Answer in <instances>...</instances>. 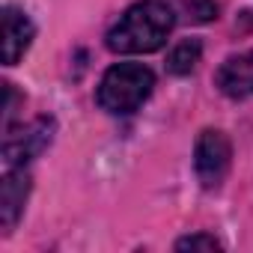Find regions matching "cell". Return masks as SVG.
Wrapping results in <instances>:
<instances>
[{"label": "cell", "mask_w": 253, "mask_h": 253, "mask_svg": "<svg viewBox=\"0 0 253 253\" xmlns=\"http://www.w3.org/2000/svg\"><path fill=\"white\" fill-rule=\"evenodd\" d=\"M3 66H15L33 45L36 39V24L33 18L18 9V6H3Z\"/></svg>", "instance_id": "52a82bcc"}, {"label": "cell", "mask_w": 253, "mask_h": 253, "mask_svg": "<svg viewBox=\"0 0 253 253\" xmlns=\"http://www.w3.org/2000/svg\"><path fill=\"white\" fill-rule=\"evenodd\" d=\"M176 250H220V241L211 232H194L176 241Z\"/></svg>", "instance_id": "9c48e42d"}, {"label": "cell", "mask_w": 253, "mask_h": 253, "mask_svg": "<svg viewBox=\"0 0 253 253\" xmlns=\"http://www.w3.org/2000/svg\"><path fill=\"white\" fill-rule=\"evenodd\" d=\"M3 89H6V101H3V131H6V128H12V119L18 113V104H24V95H18L15 84H3Z\"/></svg>", "instance_id": "30bf717a"}, {"label": "cell", "mask_w": 253, "mask_h": 253, "mask_svg": "<svg viewBox=\"0 0 253 253\" xmlns=\"http://www.w3.org/2000/svg\"><path fill=\"white\" fill-rule=\"evenodd\" d=\"M214 86L232 101L250 98L253 95V48L226 57L214 72Z\"/></svg>", "instance_id": "8992f818"}, {"label": "cell", "mask_w": 253, "mask_h": 253, "mask_svg": "<svg viewBox=\"0 0 253 253\" xmlns=\"http://www.w3.org/2000/svg\"><path fill=\"white\" fill-rule=\"evenodd\" d=\"M232 164V143L220 128H203L194 143V173L206 191H217Z\"/></svg>", "instance_id": "3957f363"}, {"label": "cell", "mask_w": 253, "mask_h": 253, "mask_svg": "<svg viewBox=\"0 0 253 253\" xmlns=\"http://www.w3.org/2000/svg\"><path fill=\"white\" fill-rule=\"evenodd\" d=\"M30 173L24 167H9L0 185V229L3 235H12L24 209H27V197H30Z\"/></svg>", "instance_id": "5b68a950"}, {"label": "cell", "mask_w": 253, "mask_h": 253, "mask_svg": "<svg viewBox=\"0 0 253 253\" xmlns=\"http://www.w3.org/2000/svg\"><path fill=\"white\" fill-rule=\"evenodd\" d=\"M200 57H203V42L200 39H182L167 54V72L170 75H179V78L182 75H191L197 69Z\"/></svg>", "instance_id": "ba28073f"}, {"label": "cell", "mask_w": 253, "mask_h": 253, "mask_svg": "<svg viewBox=\"0 0 253 253\" xmlns=\"http://www.w3.org/2000/svg\"><path fill=\"white\" fill-rule=\"evenodd\" d=\"M57 134V119L54 116H36L21 128H6L3 137V161L6 167H24L33 158H39Z\"/></svg>", "instance_id": "277c9868"}, {"label": "cell", "mask_w": 253, "mask_h": 253, "mask_svg": "<svg viewBox=\"0 0 253 253\" xmlns=\"http://www.w3.org/2000/svg\"><path fill=\"white\" fill-rule=\"evenodd\" d=\"M176 27V12L164 0H140L128 6L107 30L104 45L113 54H152L167 45Z\"/></svg>", "instance_id": "6da1fadb"}, {"label": "cell", "mask_w": 253, "mask_h": 253, "mask_svg": "<svg viewBox=\"0 0 253 253\" xmlns=\"http://www.w3.org/2000/svg\"><path fill=\"white\" fill-rule=\"evenodd\" d=\"M155 89V75L143 63H116L110 66L95 89V101L110 116H128L143 107Z\"/></svg>", "instance_id": "7a4b0ae2"}]
</instances>
